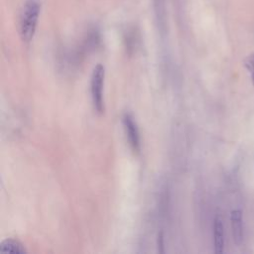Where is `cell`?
Returning <instances> with one entry per match:
<instances>
[{"mask_svg":"<svg viewBox=\"0 0 254 254\" xmlns=\"http://www.w3.org/2000/svg\"><path fill=\"white\" fill-rule=\"evenodd\" d=\"M41 12L40 0H26L22 5L19 16V33L23 42L33 39Z\"/></svg>","mask_w":254,"mask_h":254,"instance_id":"6da1fadb","label":"cell"},{"mask_svg":"<svg viewBox=\"0 0 254 254\" xmlns=\"http://www.w3.org/2000/svg\"><path fill=\"white\" fill-rule=\"evenodd\" d=\"M27 250L25 246L16 239L6 238L0 243V253H11V254H23Z\"/></svg>","mask_w":254,"mask_h":254,"instance_id":"8992f818","label":"cell"},{"mask_svg":"<svg viewBox=\"0 0 254 254\" xmlns=\"http://www.w3.org/2000/svg\"><path fill=\"white\" fill-rule=\"evenodd\" d=\"M231 228L233 241L236 245H240L243 241V220H242V211L240 209H233L230 214Z\"/></svg>","mask_w":254,"mask_h":254,"instance_id":"277c9868","label":"cell"},{"mask_svg":"<svg viewBox=\"0 0 254 254\" xmlns=\"http://www.w3.org/2000/svg\"><path fill=\"white\" fill-rule=\"evenodd\" d=\"M122 119H123V125L128 137L129 144L132 150L138 153L140 151V136H139L137 124L129 113H125Z\"/></svg>","mask_w":254,"mask_h":254,"instance_id":"3957f363","label":"cell"},{"mask_svg":"<svg viewBox=\"0 0 254 254\" xmlns=\"http://www.w3.org/2000/svg\"><path fill=\"white\" fill-rule=\"evenodd\" d=\"M213 244L214 252L216 254H221L224 247V232L222 220L219 216H216L213 221Z\"/></svg>","mask_w":254,"mask_h":254,"instance_id":"5b68a950","label":"cell"},{"mask_svg":"<svg viewBox=\"0 0 254 254\" xmlns=\"http://www.w3.org/2000/svg\"><path fill=\"white\" fill-rule=\"evenodd\" d=\"M164 238H163V233L161 232L160 234H158V239H157V245H158V251L163 253L164 252Z\"/></svg>","mask_w":254,"mask_h":254,"instance_id":"ba28073f","label":"cell"},{"mask_svg":"<svg viewBox=\"0 0 254 254\" xmlns=\"http://www.w3.org/2000/svg\"><path fill=\"white\" fill-rule=\"evenodd\" d=\"M244 65L245 67L250 71H254V54L249 55L245 60H244Z\"/></svg>","mask_w":254,"mask_h":254,"instance_id":"52a82bcc","label":"cell"},{"mask_svg":"<svg viewBox=\"0 0 254 254\" xmlns=\"http://www.w3.org/2000/svg\"><path fill=\"white\" fill-rule=\"evenodd\" d=\"M251 81H252V84L254 85V71L251 72Z\"/></svg>","mask_w":254,"mask_h":254,"instance_id":"9c48e42d","label":"cell"},{"mask_svg":"<svg viewBox=\"0 0 254 254\" xmlns=\"http://www.w3.org/2000/svg\"><path fill=\"white\" fill-rule=\"evenodd\" d=\"M105 77V68L101 64L95 65L91 75V97L94 109L98 113L104 111V101H103V85Z\"/></svg>","mask_w":254,"mask_h":254,"instance_id":"7a4b0ae2","label":"cell"}]
</instances>
